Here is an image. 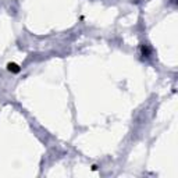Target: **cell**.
Returning a JSON list of instances; mask_svg holds the SVG:
<instances>
[{
    "mask_svg": "<svg viewBox=\"0 0 178 178\" xmlns=\"http://www.w3.org/2000/svg\"><path fill=\"white\" fill-rule=\"evenodd\" d=\"M9 71H13V72H18L20 71V67L14 63H10L9 64Z\"/></svg>",
    "mask_w": 178,
    "mask_h": 178,
    "instance_id": "6da1fadb",
    "label": "cell"
}]
</instances>
